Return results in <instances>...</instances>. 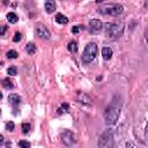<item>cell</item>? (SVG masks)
I'll list each match as a JSON object with an SVG mask.
<instances>
[{"label": "cell", "mask_w": 148, "mask_h": 148, "mask_svg": "<svg viewBox=\"0 0 148 148\" xmlns=\"http://www.w3.org/2000/svg\"><path fill=\"white\" fill-rule=\"evenodd\" d=\"M120 110H122V108L117 102H114L106 108L105 112H104V120L108 125H114L117 122L120 115Z\"/></svg>", "instance_id": "obj_1"}, {"label": "cell", "mask_w": 148, "mask_h": 148, "mask_svg": "<svg viewBox=\"0 0 148 148\" xmlns=\"http://www.w3.org/2000/svg\"><path fill=\"white\" fill-rule=\"evenodd\" d=\"M105 34L106 37L110 39H116L123 35L124 27L122 23H108L105 26Z\"/></svg>", "instance_id": "obj_2"}, {"label": "cell", "mask_w": 148, "mask_h": 148, "mask_svg": "<svg viewBox=\"0 0 148 148\" xmlns=\"http://www.w3.org/2000/svg\"><path fill=\"white\" fill-rule=\"evenodd\" d=\"M123 6L119 4H109L105 5V6L101 7L98 9V13L103 15H112V16H117V15H120L123 13Z\"/></svg>", "instance_id": "obj_3"}, {"label": "cell", "mask_w": 148, "mask_h": 148, "mask_svg": "<svg viewBox=\"0 0 148 148\" xmlns=\"http://www.w3.org/2000/svg\"><path fill=\"white\" fill-rule=\"evenodd\" d=\"M97 45L95 43H89V44L86 46L85 51H83V55H82V61L85 64H89L94 59L96 58L97 56Z\"/></svg>", "instance_id": "obj_4"}, {"label": "cell", "mask_w": 148, "mask_h": 148, "mask_svg": "<svg viewBox=\"0 0 148 148\" xmlns=\"http://www.w3.org/2000/svg\"><path fill=\"white\" fill-rule=\"evenodd\" d=\"M114 135L110 131H105L98 139L99 148H112L114 147Z\"/></svg>", "instance_id": "obj_5"}, {"label": "cell", "mask_w": 148, "mask_h": 148, "mask_svg": "<svg viewBox=\"0 0 148 148\" xmlns=\"http://www.w3.org/2000/svg\"><path fill=\"white\" fill-rule=\"evenodd\" d=\"M60 139H61V142H63L65 146H68V147L72 146L75 142V135L73 134V132H71L68 130H65L61 133Z\"/></svg>", "instance_id": "obj_6"}, {"label": "cell", "mask_w": 148, "mask_h": 148, "mask_svg": "<svg viewBox=\"0 0 148 148\" xmlns=\"http://www.w3.org/2000/svg\"><path fill=\"white\" fill-rule=\"evenodd\" d=\"M36 33L38 35V37H41L42 39H50L51 35H50V31L46 29V27L43 26L42 23H38L36 26Z\"/></svg>", "instance_id": "obj_7"}, {"label": "cell", "mask_w": 148, "mask_h": 148, "mask_svg": "<svg viewBox=\"0 0 148 148\" xmlns=\"http://www.w3.org/2000/svg\"><path fill=\"white\" fill-rule=\"evenodd\" d=\"M89 28H90V33L93 34L99 33L102 30V28H103V23L99 20H91L89 22Z\"/></svg>", "instance_id": "obj_8"}, {"label": "cell", "mask_w": 148, "mask_h": 148, "mask_svg": "<svg viewBox=\"0 0 148 148\" xmlns=\"http://www.w3.org/2000/svg\"><path fill=\"white\" fill-rule=\"evenodd\" d=\"M78 101H79V103L83 104V105H91V104H93L91 98L85 93H80L79 95H78Z\"/></svg>", "instance_id": "obj_9"}, {"label": "cell", "mask_w": 148, "mask_h": 148, "mask_svg": "<svg viewBox=\"0 0 148 148\" xmlns=\"http://www.w3.org/2000/svg\"><path fill=\"white\" fill-rule=\"evenodd\" d=\"M112 55H114V51H112L111 48H103L102 49V56H103V58L105 59V60H109V59H111Z\"/></svg>", "instance_id": "obj_10"}, {"label": "cell", "mask_w": 148, "mask_h": 148, "mask_svg": "<svg viewBox=\"0 0 148 148\" xmlns=\"http://www.w3.org/2000/svg\"><path fill=\"white\" fill-rule=\"evenodd\" d=\"M8 102L12 105H17L21 102V97L19 95H16V94H10L8 96Z\"/></svg>", "instance_id": "obj_11"}, {"label": "cell", "mask_w": 148, "mask_h": 148, "mask_svg": "<svg viewBox=\"0 0 148 148\" xmlns=\"http://www.w3.org/2000/svg\"><path fill=\"white\" fill-rule=\"evenodd\" d=\"M45 10H46V13H53L56 10V2L52 1V0H50V1H46L45 2Z\"/></svg>", "instance_id": "obj_12"}, {"label": "cell", "mask_w": 148, "mask_h": 148, "mask_svg": "<svg viewBox=\"0 0 148 148\" xmlns=\"http://www.w3.org/2000/svg\"><path fill=\"white\" fill-rule=\"evenodd\" d=\"M26 52L30 56L35 55V53H36V45H35L34 43H28V44L26 45Z\"/></svg>", "instance_id": "obj_13"}, {"label": "cell", "mask_w": 148, "mask_h": 148, "mask_svg": "<svg viewBox=\"0 0 148 148\" xmlns=\"http://www.w3.org/2000/svg\"><path fill=\"white\" fill-rule=\"evenodd\" d=\"M56 22L60 23V25H66L67 22H68V19H67L65 15L60 14V13H58L57 15H56Z\"/></svg>", "instance_id": "obj_14"}, {"label": "cell", "mask_w": 148, "mask_h": 148, "mask_svg": "<svg viewBox=\"0 0 148 148\" xmlns=\"http://www.w3.org/2000/svg\"><path fill=\"white\" fill-rule=\"evenodd\" d=\"M2 86H4V88H6V89H12V88H14V82H13L9 78H6V79L2 80Z\"/></svg>", "instance_id": "obj_15"}, {"label": "cell", "mask_w": 148, "mask_h": 148, "mask_svg": "<svg viewBox=\"0 0 148 148\" xmlns=\"http://www.w3.org/2000/svg\"><path fill=\"white\" fill-rule=\"evenodd\" d=\"M67 49H68L69 52L75 53V52H76V51H78V43L75 42V41L69 42V43H68V45H67Z\"/></svg>", "instance_id": "obj_16"}, {"label": "cell", "mask_w": 148, "mask_h": 148, "mask_svg": "<svg viewBox=\"0 0 148 148\" xmlns=\"http://www.w3.org/2000/svg\"><path fill=\"white\" fill-rule=\"evenodd\" d=\"M7 20H8V22H10V23H16L19 21V17H17V15L15 14V13L10 12V13L7 14Z\"/></svg>", "instance_id": "obj_17"}, {"label": "cell", "mask_w": 148, "mask_h": 148, "mask_svg": "<svg viewBox=\"0 0 148 148\" xmlns=\"http://www.w3.org/2000/svg\"><path fill=\"white\" fill-rule=\"evenodd\" d=\"M6 56H7V58L8 59H16L17 58V52L15 50H9L8 52L6 53Z\"/></svg>", "instance_id": "obj_18"}, {"label": "cell", "mask_w": 148, "mask_h": 148, "mask_svg": "<svg viewBox=\"0 0 148 148\" xmlns=\"http://www.w3.org/2000/svg\"><path fill=\"white\" fill-rule=\"evenodd\" d=\"M7 73H8L10 76H14V75H16L17 74V69H16V67L15 66H10L8 69H7Z\"/></svg>", "instance_id": "obj_19"}, {"label": "cell", "mask_w": 148, "mask_h": 148, "mask_svg": "<svg viewBox=\"0 0 148 148\" xmlns=\"http://www.w3.org/2000/svg\"><path fill=\"white\" fill-rule=\"evenodd\" d=\"M19 146L20 148H30V142L26 141V140H21V141H19Z\"/></svg>", "instance_id": "obj_20"}, {"label": "cell", "mask_w": 148, "mask_h": 148, "mask_svg": "<svg viewBox=\"0 0 148 148\" xmlns=\"http://www.w3.org/2000/svg\"><path fill=\"white\" fill-rule=\"evenodd\" d=\"M29 131H30V124L23 123V124H22V132H23L25 134H27Z\"/></svg>", "instance_id": "obj_21"}, {"label": "cell", "mask_w": 148, "mask_h": 148, "mask_svg": "<svg viewBox=\"0 0 148 148\" xmlns=\"http://www.w3.org/2000/svg\"><path fill=\"white\" fill-rule=\"evenodd\" d=\"M21 38H22V34L19 33V31H16V33H15V35H14V37H13V42L17 43V42L21 41Z\"/></svg>", "instance_id": "obj_22"}, {"label": "cell", "mask_w": 148, "mask_h": 148, "mask_svg": "<svg viewBox=\"0 0 148 148\" xmlns=\"http://www.w3.org/2000/svg\"><path fill=\"white\" fill-rule=\"evenodd\" d=\"M14 128H15V125H14V123H13V122H8L6 124V130L7 131L13 132V131H14Z\"/></svg>", "instance_id": "obj_23"}, {"label": "cell", "mask_w": 148, "mask_h": 148, "mask_svg": "<svg viewBox=\"0 0 148 148\" xmlns=\"http://www.w3.org/2000/svg\"><path fill=\"white\" fill-rule=\"evenodd\" d=\"M60 110H63V111H65V112L68 111V110H69V105H68V103H63V104H61Z\"/></svg>", "instance_id": "obj_24"}, {"label": "cell", "mask_w": 148, "mask_h": 148, "mask_svg": "<svg viewBox=\"0 0 148 148\" xmlns=\"http://www.w3.org/2000/svg\"><path fill=\"white\" fill-rule=\"evenodd\" d=\"M7 31V26H2L0 27V35H5V33Z\"/></svg>", "instance_id": "obj_25"}, {"label": "cell", "mask_w": 148, "mask_h": 148, "mask_svg": "<svg viewBox=\"0 0 148 148\" xmlns=\"http://www.w3.org/2000/svg\"><path fill=\"white\" fill-rule=\"evenodd\" d=\"M79 30H80V27H73V29H72V33L73 34H78L79 33Z\"/></svg>", "instance_id": "obj_26"}, {"label": "cell", "mask_w": 148, "mask_h": 148, "mask_svg": "<svg viewBox=\"0 0 148 148\" xmlns=\"http://www.w3.org/2000/svg\"><path fill=\"white\" fill-rule=\"evenodd\" d=\"M2 142H4V137H2L1 134H0V145H1Z\"/></svg>", "instance_id": "obj_27"}, {"label": "cell", "mask_w": 148, "mask_h": 148, "mask_svg": "<svg viewBox=\"0 0 148 148\" xmlns=\"http://www.w3.org/2000/svg\"><path fill=\"white\" fill-rule=\"evenodd\" d=\"M10 145H12V144H10V142H7V144H6V146H7V147H10Z\"/></svg>", "instance_id": "obj_28"}, {"label": "cell", "mask_w": 148, "mask_h": 148, "mask_svg": "<svg viewBox=\"0 0 148 148\" xmlns=\"http://www.w3.org/2000/svg\"><path fill=\"white\" fill-rule=\"evenodd\" d=\"M1 98H2V94L0 93V99H1Z\"/></svg>", "instance_id": "obj_29"}, {"label": "cell", "mask_w": 148, "mask_h": 148, "mask_svg": "<svg viewBox=\"0 0 148 148\" xmlns=\"http://www.w3.org/2000/svg\"><path fill=\"white\" fill-rule=\"evenodd\" d=\"M0 116H1V109H0Z\"/></svg>", "instance_id": "obj_30"}]
</instances>
